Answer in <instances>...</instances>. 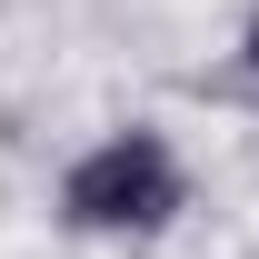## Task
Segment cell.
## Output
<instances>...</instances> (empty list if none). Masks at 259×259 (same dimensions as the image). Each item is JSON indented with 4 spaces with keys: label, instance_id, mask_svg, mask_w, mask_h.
<instances>
[{
    "label": "cell",
    "instance_id": "2",
    "mask_svg": "<svg viewBox=\"0 0 259 259\" xmlns=\"http://www.w3.org/2000/svg\"><path fill=\"white\" fill-rule=\"evenodd\" d=\"M249 70H259V10H249Z\"/></svg>",
    "mask_w": 259,
    "mask_h": 259
},
{
    "label": "cell",
    "instance_id": "1",
    "mask_svg": "<svg viewBox=\"0 0 259 259\" xmlns=\"http://www.w3.org/2000/svg\"><path fill=\"white\" fill-rule=\"evenodd\" d=\"M60 209H70L80 229H120V239L169 229V220H180V160H169V140H150V130L100 140L90 160H70Z\"/></svg>",
    "mask_w": 259,
    "mask_h": 259
}]
</instances>
